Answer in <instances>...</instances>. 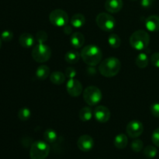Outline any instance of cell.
Listing matches in <instances>:
<instances>
[{
  "label": "cell",
  "mask_w": 159,
  "mask_h": 159,
  "mask_svg": "<svg viewBox=\"0 0 159 159\" xmlns=\"http://www.w3.org/2000/svg\"><path fill=\"white\" fill-rule=\"evenodd\" d=\"M80 54L83 61L89 66H96L102 61V51L96 45L89 44L84 47Z\"/></svg>",
  "instance_id": "6da1fadb"
},
{
  "label": "cell",
  "mask_w": 159,
  "mask_h": 159,
  "mask_svg": "<svg viewBox=\"0 0 159 159\" xmlns=\"http://www.w3.org/2000/svg\"><path fill=\"white\" fill-rule=\"evenodd\" d=\"M121 68V63L116 57H110L102 61L99 64V71L102 76L111 78L116 75Z\"/></svg>",
  "instance_id": "7a4b0ae2"
},
{
  "label": "cell",
  "mask_w": 159,
  "mask_h": 159,
  "mask_svg": "<svg viewBox=\"0 0 159 159\" xmlns=\"http://www.w3.org/2000/svg\"><path fill=\"white\" fill-rule=\"evenodd\" d=\"M150 42V37L146 31L139 30L132 34L130 37V43L134 49L142 51L148 48Z\"/></svg>",
  "instance_id": "3957f363"
},
{
  "label": "cell",
  "mask_w": 159,
  "mask_h": 159,
  "mask_svg": "<svg viewBox=\"0 0 159 159\" xmlns=\"http://www.w3.org/2000/svg\"><path fill=\"white\" fill-rule=\"evenodd\" d=\"M50 153V147L48 142L37 141L31 144L30 157L31 159H46Z\"/></svg>",
  "instance_id": "277c9868"
},
{
  "label": "cell",
  "mask_w": 159,
  "mask_h": 159,
  "mask_svg": "<svg viewBox=\"0 0 159 159\" xmlns=\"http://www.w3.org/2000/svg\"><path fill=\"white\" fill-rule=\"evenodd\" d=\"M32 57L34 60L38 63L48 61L51 57V48L45 43H38L33 49Z\"/></svg>",
  "instance_id": "5b68a950"
},
{
  "label": "cell",
  "mask_w": 159,
  "mask_h": 159,
  "mask_svg": "<svg viewBox=\"0 0 159 159\" xmlns=\"http://www.w3.org/2000/svg\"><path fill=\"white\" fill-rule=\"evenodd\" d=\"M96 22L99 28L106 32H110L116 27V20L107 12H101L96 16Z\"/></svg>",
  "instance_id": "8992f818"
},
{
  "label": "cell",
  "mask_w": 159,
  "mask_h": 159,
  "mask_svg": "<svg viewBox=\"0 0 159 159\" xmlns=\"http://www.w3.org/2000/svg\"><path fill=\"white\" fill-rule=\"evenodd\" d=\"M102 95L100 89L94 85L88 86L83 92V99L89 106H96L99 103Z\"/></svg>",
  "instance_id": "52a82bcc"
},
{
  "label": "cell",
  "mask_w": 159,
  "mask_h": 159,
  "mask_svg": "<svg viewBox=\"0 0 159 159\" xmlns=\"http://www.w3.org/2000/svg\"><path fill=\"white\" fill-rule=\"evenodd\" d=\"M49 20L52 25L61 27L68 24V15L63 9H54L50 13Z\"/></svg>",
  "instance_id": "ba28073f"
},
{
  "label": "cell",
  "mask_w": 159,
  "mask_h": 159,
  "mask_svg": "<svg viewBox=\"0 0 159 159\" xmlns=\"http://www.w3.org/2000/svg\"><path fill=\"white\" fill-rule=\"evenodd\" d=\"M144 130L142 123L138 120H132L128 123L126 128L127 135L131 138H138L141 135Z\"/></svg>",
  "instance_id": "9c48e42d"
},
{
  "label": "cell",
  "mask_w": 159,
  "mask_h": 159,
  "mask_svg": "<svg viewBox=\"0 0 159 159\" xmlns=\"http://www.w3.org/2000/svg\"><path fill=\"white\" fill-rule=\"evenodd\" d=\"M66 89L68 94L72 97H78L82 92V83L78 79H69L66 84Z\"/></svg>",
  "instance_id": "30bf717a"
},
{
  "label": "cell",
  "mask_w": 159,
  "mask_h": 159,
  "mask_svg": "<svg viewBox=\"0 0 159 159\" xmlns=\"http://www.w3.org/2000/svg\"><path fill=\"white\" fill-rule=\"evenodd\" d=\"M78 148L80 149L82 152H87L92 150L94 146V141L91 136L88 134H84L79 137L77 141Z\"/></svg>",
  "instance_id": "8fae6325"
},
{
  "label": "cell",
  "mask_w": 159,
  "mask_h": 159,
  "mask_svg": "<svg viewBox=\"0 0 159 159\" xmlns=\"http://www.w3.org/2000/svg\"><path fill=\"white\" fill-rule=\"evenodd\" d=\"M93 115L96 120L99 123H107L110 118V111L107 107L99 106L93 111Z\"/></svg>",
  "instance_id": "7c38bea8"
},
{
  "label": "cell",
  "mask_w": 159,
  "mask_h": 159,
  "mask_svg": "<svg viewBox=\"0 0 159 159\" xmlns=\"http://www.w3.org/2000/svg\"><path fill=\"white\" fill-rule=\"evenodd\" d=\"M122 0H107L105 2V9L110 13H116L123 8Z\"/></svg>",
  "instance_id": "4fadbf2b"
},
{
  "label": "cell",
  "mask_w": 159,
  "mask_h": 159,
  "mask_svg": "<svg viewBox=\"0 0 159 159\" xmlns=\"http://www.w3.org/2000/svg\"><path fill=\"white\" fill-rule=\"evenodd\" d=\"M145 26L151 32H158L159 16L152 15L148 17L145 20Z\"/></svg>",
  "instance_id": "5bb4252c"
},
{
  "label": "cell",
  "mask_w": 159,
  "mask_h": 159,
  "mask_svg": "<svg viewBox=\"0 0 159 159\" xmlns=\"http://www.w3.org/2000/svg\"><path fill=\"white\" fill-rule=\"evenodd\" d=\"M70 42L73 48L79 49L81 48L85 43V37L80 32H75L71 34L70 37Z\"/></svg>",
  "instance_id": "9a60e30c"
},
{
  "label": "cell",
  "mask_w": 159,
  "mask_h": 159,
  "mask_svg": "<svg viewBox=\"0 0 159 159\" xmlns=\"http://www.w3.org/2000/svg\"><path fill=\"white\" fill-rule=\"evenodd\" d=\"M35 42V38L34 36L28 33L22 34L19 37V43L23 48H30L34 45Z\"/></svg>",
  "instance_id": "2e32d148"
},
{
  "label": "cell",
  "mask_w": 159,
  "mask_h": 159,
  "mask_svg": "<svg viewBox=\"0 0 159 159\" xmlns=\"http://www.w3.org/2000/svg\"><path fill=\"white\" fill-rule=\"evenodd\" d=\"M128 144V138L124 134H120L114 138V146L118 149L125 148Z\"/></svg>",
  "instance_id": "e0dca14e"
},
{
  "label": "cell",
  "mask_w": 159,
  "mask_h": 159,
  "mask_svg": "<svg viewBox=\"0 0 159 159\" xmlns=\"http://www.w3.org/2000/svg\"><path fill=\"white\" fill-rule=\"evenodd\" d=\"M71 26L75 28H81L85 23V17L81 13H76L71 19Z\"/></svg>",
  "instance_id": "ac0fdd59"
},
{
  "label": "cell",
  "mask_w": 159,
  "mask_h": 159,
  "mask_svg": "<svg viewBox=\"0 0 159 159\" xmlns=\"http://www.w3.org/2000/svg\"><path fill=\"white\" fill-rule=\"evenodd\" d=\"M50 75V68L47 65H40L36 70V77L39 80H45Z\"/></svg>",
  "instance_id": "d6986e66"
},
{
  "label": "cell",
  "mask_w": 159,
  "mask_h": 159,
  "mask_svg": "<svg viewBox=\"0 0 159 159\" xmlns=\"http://www.w3.org/2000/svg\"><path fill=\"white\" fill-rule=\"evenodd\" d=\"M65 75L61 71H54L50 75V80L54 85H61L65 81Z\"/></svg>",
  "instance_id": "ffe728a7"
},
{
  "label": "cell",
  "mask_w": 159,
  "mask_h": 159,
  "mask_svg": "<svg viewBox=\"0 0 159 159\" xmlns=\"http://www.w3.org/2000/svg\"><path fill=\"white\" fill-rule=\"evenodd\" d=\"M93 114V112L92 110V109L90 107H85L81 109L80 111H79V116L82 122H88V121H89L92 119Z\"/></svg>",
  "instance_id": "44dd1931"
},
{
  "label": "cell",
  "mask_w": 159,
  "mask_h": 159,
  "mask_svg": "<svg viewBox=\"0 0 159 159\" xmlns=\"http://www.w3.org/2000/svg\"><path fill=\"white\" fill-rule=\"evenodd\" d=\"M148 57L145 53H140L135 59V64L139 68H146L148 65Z\"/></svg>",
  "instance_id": "7402d4cb"
},
{
  "label": "cell",
  "mask_w": 159,
  "mask_h": 159,
  "mask_svg": "<svg viewBox=\"0 0 159 159\" xmlns=\"http://www.w3.org/2000/svg\"><path fill=\"white\" fill-rule=\"evenodd\" d=\"M81 57V54H79L78 51H69L66 53L65 54V61L68 62V64H76L79 61V58Z\"/></svg>",
  "instance_id": "603a6c76"
},
{
  "label": "cell",
  "mask_w": 159,
  "mask_h": 159,
  "mask_svg": "<svg viewBox=\"0 0 159 159\" xmlns=\"http://www.w3.org/2000/svg\"><path fill=\"white\" fill-rule=\"evenodd\" d=\"M43 138L46 142L51 143V144L54 143L57 139V132L51 128L47 129L43 133Z\"/></svg>",
  "instance_id": "cb8c5ba5"
},
{
  "label": "cell",
  "mask_w": 159,
  "mask_h": 159,
  "mask_svg": "<svg viewBox=\"0 0 159 159\" xmlns=\"http://www.w3.org/2000/svg\"><path fill=\"white\" fill-rule=\"evenodd\" d=\"M108 43L111 48L116 49V48H119L120 46L121 40L117 34H113L109 36Z\"/></svg>",
  "instance_id": "d4e9b609"
},
{
  "label": "cell",
  "mask_w": 159,
  "mask_h": 159,
  "mask_svg": "<svg viewBox=\"0 0 159 159\" xmlns=\"http://www.w3.org/2000/svg\"><path fill=\"white\" fill-rule=\"evenodd\" d=\"M158 154V149L152 145H148L144 149V155L148 158H154Z\"/></svg>",
  "instance_id": "484cf974"
},
{
  "label": "cell",
  "mask_w": 159,
  "mask_h": 159,
  "mask_svg": "<svg viewBox=\"0 0 159 159\" xmlns=\"http://www.w3.org/2000/svg\"><path fill=\"white\" fill-rule=\"evenodd\" d=\"M31 111L27 107H23L18 111V118L22 121H26L30 118Z\"/></svg>",
  "instance_id": "4316f807"
},
{
  "label": "cell",
  "mask_w": 159,
  "mask_h": 159,
  "mask_svg": "<svg viewBox=\"0 0 159 159\" xmlns=\"http://www.w3.org/2000/svg\"><path fill=\"white\" fill-rule=\"evenodd\" d=\"M48 34L44 30H39L36 34L35 40L38 43H44L48 40Z\"/></svg>",
  "instance_id": "83f0119b"
},
{
  "label": "cell",
  "mask_w": 159,
  "mask_h": 159,
  "mask_svg": "<svg viewBox=\"0 0 159 159\" xmlns=\"http://www.w3.org/2000/svg\"><path fill=\"white\" fill-rule=\"evenodd\" d=\"M143 142L141 140L136 139L132 141L131 143V149L134 152H140L143 149Z\"/></svg>",
  "instance_id": "f1b7e54d"
},
{
  "label": "cell",
  "mask_w": 159,
  "mask_h": 159,
  "mask_svg": "<svg viewBox=\"0 0 159 159\" xmlns=\"http://www.w3.org/2000/svg\"><path fill=\"white\" fill-rule=\"evenodd\" d=\"M1 38L3 41L9 42L13 38V33L10 30H4L2 32Z\"/></svg>",
  "instance_id": "f546056e"
},
{
  "label": "cell",
  "mask_w": 159,
  "mask_h": 159,
  "mask_svg": "<svg viewBox=\"0 0 159 159\" xmlns=\"http://www.w3.org/2000/svg\"><path fill=\"white\" fill-rule=\"evenodd\" d=\"M152 141L157 147H159V127L155 129L152 135Z\"/></svg>",
  "instance_id": "4dcf8cb0"
},
{
  "label": "cell",
  "mask_w": 159,
  "mask_h": 159,
  "mask_svg": "<svg viewBox=\"0 0 159 159\" xmlns=\"http://www.w3.org/2000/svg\"><path fill=\"white\" fill-rule=\"evenodd\" d=\"M150 110L154 116L159 118V102H155V103L152 104Z\"/></svg>",
  "instance_id": "1f68e13d"
},
{
  "label": "cell",
  "mask_w": 159,
  "mask_h": 159,
  "mask_svg": "<svg viewBox=\"0 0 159 159\" xmlns=\"http://www.w3.org/2000/svg\"><path fill=\"white\" fill-rule=\"evenodd\" d=\"M151 61L154 66L159 68V52L154 53L152 54L151 57Z\"/></svg>",
  "instance_id": "d6a6232c"
},
{
  "label": "cell",
  "mask_w": 159,
  "mask_h": 159,
  "mask_svg": "<svg viewBox=\"0 0 159 159\" xmlns=\"http://www.w3.org/2000/svg\"><path fill=\"white\" fill-rule=\"evenodd\" d=\"M65 76L68 77V79H73L76 76V71L74 68H71V67H69V68H66L65 70Z\"/></svg>",
  "instance_id": "836d02e7"
},
{
  "label": "cell",
  "mask_w": 159,
  "mask_h": 159,
  "mask_svg": "<svg viewBox=\"0 0 159 159\" xmlns=\"http://www.w3.org/2000/svg\"><path fill=\"white\" fill-rule=\"evenodd\" d=\"M155 2V0H141V5L143 8L148 9V8H150Z\"/></svg>",
  "instance_id": "e575fe53"
},
{
  "label": "cell",
  "mask_w": 159,
  "mask_h": 159,
  "mask_svg": "<svg viewBox=\"0 0 159 159\" xmlns=\"http://www.w3.org/2000/svg\"><path fill=\"white\" fill-rule=\"evenodd\" d=\"M64 29H63V31L64 33H65V34H67V35H70V34L72 33V28H71V26H69V25H65V26H63Z\"/></svg>",
  "instance_id": "d590c367"
},
{
  "label": "cell",
  "mask_w": 159,
  "mask_h": 159,
  "mask_svg": "<svg viewBox=\"0 0 159 159\" xmlns=\"http://www.w3.org/2000/svg\"><path fill=\"white\" fill-rule=\"evenodd\" d=\"M2 40L1 37H0V49H1L2 48Z\"/></svg>",
  "instance_id": "8d00e7d4"
},
{
  "label": "cell",
  "mask_w": 159,
  "mask_h": 159,
  "mask_svg": "<svg viewBox=\"0 0 159 159\" xmlns=\"http://www.w3.org/2000/svg\"><path fill=\"white\" fill-rule=\"evenodd\" d=\"M130 1H136V0H130Z\"/></svg>",
  "instance_id": "74e56055"
}]
</instances>
